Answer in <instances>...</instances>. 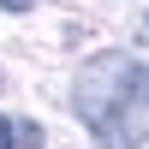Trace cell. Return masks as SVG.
I'll list each match as a JSON object with an SVG mask.
<instances>
[{"label":"cell","mask_w":149,"mask_h":149,"mask_svg":"<svg viewBox=\"0 0 149 149\" xmlns=\"http://www.w3.org/2000/svg\"><path fill=\"white\" fill-rule=\"evenodd\" d=\"M72 107L102 149H137L149 131V66L131 54H95L72 84Z\"/></svg>","instance_id":"6da1fadb"},{"label":"cell","mask_w":149,"mask_h":149,"mask_svg":"<svg viewBox=\"0 0 149 149\" xmlns=\"http://www.w3.org/2000/svg\"><path fill=\"white\" fill-rule=\"evenodd\" d=\"M12 137H18L24 149H42V131H36V125H30V119H24V125H12Z\"/></svg>","instance_id":"7a4b0ae2"},{"label":"cell","mask_w":149,"mask_h":149,"mask_svg":"<svg viewBox=\"0 0 149 149\" xmlns=\"http://www.w3.org/2000/svg\"><path fill=\"white\" fill-rule=\"evenodd\" d=\"M18 137H12V119H0V149H12Z\"/></svg>","instance_id":"3957f363"},{"label":"cell","mask_w":149,"mask_h":149,"mask_svg":"<svg viewBox=\"0 0 149 149\" xmlns=\"http://www.w3.org/2000/svg\"><path fill=\"white\" fill-rule=\"evenodd\" d=\"M0 6H6V12H30L36 0H0Z\"/></svg>","instance_id":"277c9868"}]
</instances>
